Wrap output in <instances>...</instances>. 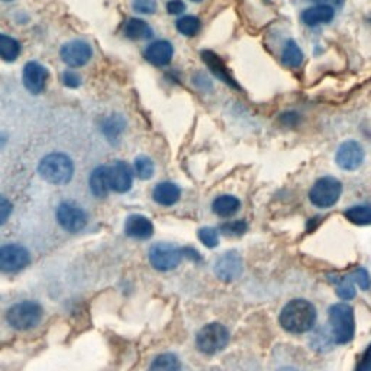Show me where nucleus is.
Wrapping results in <instances>:
<instances>
[{"instance_id": "nucleus-1", "label": "nucleus", "mask_w": 371, "mask_h": 371, "mask_svg": "<svg viewBox=\"0 0 371 371\" xmlns=\"http://www.w3.org/2000/svg\"><path fill=\"white\" fill-rule=\"evenodd\" d=\"M316 311L313 305L303 299L289 302L280 313V325L291 333H303L313 328Z\"/></svg>"}, {"instance_id": "nucleus-2", "label": "nucleus", "mask_w": 371, "mask_h": 371, "mask_svg": "<svg viewBox=\"0 0 371 371\" xmlns=\"http://www.w3.org/2000/svg\"><path fill=\"white\" fill-rule=\"evenodd\" d=\"M38 173L51 184H65L72 178L74 164L65 154L53 153L40 161Z\"/></svg>"}, {"instance_id": "nucleus-3", "label": "nucleus", "mask_w": 371, "mask_h": 371, "mask_svg": "<svg viewBox=\"0 0 371 371\" xmlns=\"http://www.w3.org/2000/svg\"><path fill=\"white\" fill-rule=\"evenodd\" d=\"M332 337L337 344H347L354 338V311L347 303H337L329 309Z\"/></svg>"}, {"instance_id": "nucleus-4", "label": "nucleus", "mask_w": 371, "mask_h": 371, "mask_svg": "<svg viewBox=\"0 0 371 371\" xmlns=\"http://www.w3.org/2000/svg\"><path fill=\"white\" fill-rule=\"evenodd\" d=\"M41 318L43 308L38 302L33 301H23L21 303L14 305L6 315L8 323L18 330H26L36 326Z\"/></svg>"}, {"instance_id": "nucleus-5", "label": "nucleus", "mask_w": 371, "mask_h": 371, "mask_svg": "<svg viewBox=\"0 0 371 371\" xmlns=\"http://www.w3.org/2000/svg\"><path fill=\"white\" fill-rule=\"evenodd\" d=\"M228 343H230L228 329L224 325L216 322L203 326L196 337L198 348L208 355H213L222 351L228 345Z\"/></svg>"}, {"instance_id": "nucleus-6", "label": "nucleus", "mask_w": 371, "mask_h": 371, "mask_svg": "<svg viewBox=\"0 0 371 371\" xmlns=\"http://www.w3.org/2000/svg\"><path fill=\"white\" fill-rule=\"evenodd\" d=\"M343 193V184L335 177H322L319 178L309 192L311 202L318 208H330L340 200Z\"/></svg>"}, {"instance_id": "nucleus-7", "label": "nucleus", "mask_w": 371, "mask_h": 371, "mask_svg": "<svg viewBox=\"0 0 371 371\" xmlns=\"http://www.w3.org/2000/svg\"><path fill=\"white\" fill-rule=\"evenodd\" d=\"M186 257V248H178L171 244H157L150 249V262L153 267L161 271L176 269Z\"/></svg>"}, {"instance_id": "nucleus-8", "label": "nucleus", "mask_w": 371, "mask_h": 371, "mask_svg": "<svg viewBox=\"0 0 371 371\" xmlns=\"http://www.w3.org/2000/svg\"><path fill=\"white\" fill-rule=\"evenodd\" d=\"M31 263L29 251L19 244H8L0 247V271L16 273Z\"/></svg>"}, {"instance_id": "nucleus-9", "label": "nucleus", "mask_w": 371, "mask_h": 371, "mask_svg": "<svg viewBox=\"0 0 371 371\" xmlns=\"http://www.w3.org/2000/svg\"><path fill=\"white\" fill-rule=\"evenodd\" d=\"M57 220L65 231L79 232L86 227L87 216L80 206L64 202L57 209Z\"/></svg>"}, {"instance_id": "nucleus-10", "label": "nucleus", "mask_w": 371, "mask_h": 371, "mask_svg": "<svg viewBox=\"0 0 371 371\" xmlns=\"http://www.w3.org/2000/svg\"><path fill=\"white\" fill-rule=\"evenodd\" d=\"M92 47L82 40H74L70 41L67 44H64L61 47L60 55L61 60L72 68H77V67H83L89 63V60L92 58Z\"/></svg>"}, {"instance_id": "nucleus-11", "label": "nucleus", "mask_w": 371, "mask_h": 371, "mask_svg": "<svg viewBox=\"0 0 371 371\" xmlns=\"http://www.w3.org/2000/svg\"><path fill=\"white\" fill-rule=\"evenodd\" d=\"M50 72L45 65L36 63V61H29L26 63L22 74V80L25 89L32 93V95H40L44 92L47 80H48Z\"/></svg>"}, {"instance_id": "nucleus-12", "label": "nucleus", "mask_w": 371, "mask_h": 371, "mask_svg": "<svg viewBox=\"0 0 371 371\" xmlns=\"http://www.w3.org/2000/svg\"><path fill=\"white\" fill-rule=\"evenodd\" d=\"M335 161L343 170H347V171L357 170L364 161L362 145L357 141H345L338 148Z\"/></svg>"}, {"instance_id": "nucleus-13", "label": "nucleus", "mask_w": 371, "mask_h": 371, "mask_svg": "<svg viewBox=\"0 0 371 371\" xmlns=\"http://www.w3.org/2000/svg\"><path fill=\"white\" fill-rule=\"evenodd\" d=\"M215 273L220 280L231 281L241 276L242 273V259L235 251H230L222 255L215 266Z\"/></svg>"}, {"instance_id": "nucleus-14", "label": "nucleus", "mask_w": 371, "mask_h": 371, "mask_svg": "<svg viewBox=\"0 0 371 371\" xmlns=\"http://www.w3.org/2000/svg\"><path fill=\"white\" fill-rule=\"evenodd\" d=\"M132 180L134 171L127 163L117 161L114 166L109 167L110 190L117 193H125L132 188Z\"/></svg>"}, {"instance_id": "nucleus-15", "label": "nucleus", "mask_w": 371, "mask_h": 371, "mask_svg": "<svg viewBox=\"0 0 371 371\" xmlns=\"http://www.w3.org/2000/svg\"><path fill=\"white\" fill-rule=\"evenodd\" d=\"M154 232L151 220L142 215H132L127 219L125 234L136 240H148Z\"/></svg>"}, {"instance_id": "nucleus-16", "label": "nucleus", "mask_w": 371, "mask_h": 371, "mask_svg": "<svg viewBox=\"0 0 371 371\" xmlns=\"http://www.w3.org/2000/svg\"><path fill=\"white\" fill-rule=\"evenodd\" d=\"M173 53H174L173 45L166 40H160V41H154L153 44L146 47L145 58L154 65L163 67L170 64L173 58Z\"/></svg>"}, {"instance_id": "nucleus-17", "label": "nucleus", "mask_w": 371, "mask_h": 371, "mask_svg": "<svg viewBox=\"0 0 371 371\" xmlns=\"http://www.w3.org/2000/svg\"><path fill=\"white\" fill-rule=\"evenodd\" d=\"M202 60L208 64V67L210 68V71L215 74L217 79H220L222 82H225L227 85H230L234 89H240V86L237 85V82L234 80V77L230 74V70L227 68L225 63L222 61L215 53L203 51L202 53Z\"/></svg>"}, {"instance_id": "nucleus-18", "label": "nucleus", "mask_w": 371, "mask_h": 371, "mask_svg": "<svg viewBox=\"0 0 371 371\" xmlns=\"http://www.w3.org/2000/svg\"><path fill=\"white\" fill-rule=\"evenodd\" d=\"M333 16H335V11L329 5H315L312 8H308L302 14V21L308 26H318L322 23H329Z\"/></svg>"}, {"instance_id": "nucleus-19", "label": "nucleus", "mask_w": 371, "mask_h": 371, "mask_svg": "<svg viewBox=\"0 0 371 371\" xmlns=\"http://www.w3.org/2000/svg\"><path fill=\"white\" fill-rule=\"evenodd\" d=\"M180 195H181L180 188L171 181H164L157 184L153 192L154 200L161 206H173L174 203L178 202Z\"/></svg>"}, {"instance_id": "nucleus-20", "label": "nucleus", "mask_w": 371, "mask_h": 371, "mask_svg": "<svg viewBox=\"0 0 371 371\" xmlns=\"http://www.w3.org/2000/svg\"><path fill=\"white\" fill-rule=\"evenodd\" d=\"M90 190L96 198H106L110 192V183H109V167L100 166L95 168L89 178Z\"/></svg>"}, {"instance_id": "nucleus-21", "label": "nucleus", "mask_w": 371, "mask_h": 371, "mask_svg": "<svg viewBox=\"0 0 371 371\" xmlns=\"http://www.w3.org/2000/svg\"><path fill=\"white\" fill-rule=\"evenodd\" d=\"M240 208H241L240 199L235 196H231V195L219 196L212 203L213 212L220 217H230V216L235 215L240 210Z\"/></svg>"}, {"instance_id": "nucleus-22", "label": "nucleus", "mask_w": 371, "mask_h": 371, "mask_svg": "<svg viewBox=\"0 0 371 371\" xmlns=\"http://www.w3.org/2000/svg\"><path fill=\"white\" fill-rule=\"evenodd\" d=\"M125 35L129 40H146L153 36V29L145 21L132 18L125 23Z\"/></svg>"}, {"instance_id": "nucleus-23", "label": "nucleus", "mask_w": 371, "mask_h": 371, "mask_svg": "<svg viewBox=\"0 0 371 371\" xmlns=\"http://www.w3.org/2000/svg\"><path fill=\"white\" fill-rule=\"evenodd\" d=\"M21 53V44L9 35L0 33V58L5 61H15Z\"/></svg>"}, {"instance_id": "nucleus-24", "label": "nucleus", "mask_w": 371, "mask_h": 371, "mask_svg": "<svg viewBox=\"0 0 371 371\" xmlns=\"http://www.w3.org/2000/svg\"><path fill=\"white\" fill-rule=\"evenodd\" d=\"M281 60L287 67L296 68V67H299L302 64L303 53H302V50L299 48L298 44H296L293 40H289L284 45Z\"/></svg>"}, {"instance_id": "nucleus-25", "label": "nucleus", "mask_w": 371, "mask_h": 371, "mask_svg": "<svg viewBox=\"0 0 371 371\" xmlns=\"http://www.w3.org/2000/svg\"><path fill=\"white\" fill-rule=\"evenodd\" d=\"M345 217L355 225H371V206H353L345 210Z\"/></svg>"}, {"instance_id": "nucleus-26", "label": "nucleus", "mask_w": 371, "mask_h": 371, "mask_svg": "<svg viewBox=\"0 0 371 371\" xmlns=\"http://www.w3.org/2000/svg\"><path fill=\"white\" fill-rule=\"evenodd\" d=\"M150 371H181V365H180L178 358L174 354L167 353V354L158 355L153 361Z\"/></svg>"}, {"instance_id": "nucleus-27", "label": "nucleus", "mask_w": 371, "mask_h": 371, "mask_svg": "<svg viewBox=\"0 0 371 371\" xmlns=\"http://www.w3.org/2000/svg\"><path fill=\"white\" fill-rule=\"evenodd\" d=\"M177 26V31L186 36H195L199 33L200 31V19L196 18V16H192V15H188V16H183L177 21L176 23Z\"/></svg>"}, {"instance_id": "nucleus-28", "label": "nucleus", "mask_w": 371, "mask_h": 371, "mask_svg": "<svg viewBox=\"0 0 371 371\" xmlns=\"http://www.w3.org/2000/svg\"><path fill=\"white\" fill-rule=\"evenodd\" d=\"M134 167H135L136 176H138L141 180L151 178L153 174H154V163H153V160H151L150 157L139 156V157L135 160Z\"/></svg>"}, {"instance_id": "nucleus-29", "label": "nucleus", "mask_w": 371, "mask_h": 371, "mask_svg": "<svg viewBox=\"0 0 371 371\" xmlns=\"http://www.w3.org/2000/svg\"><path fill=\"white\" fill-rule=\"evenodd\" d=\"M335 286H337V293L341 299L344 301H350L355 296V287H354V280L350 276L345 277H338L335 280Z\"/></svg>"}, {"instance_id": "nucleus-30", "label": "nucleus", "mask_w": 371, "mask_h": 371, "mask_svg": "<svg viewBox=\"0 0 371 371\" xmlns=\"http://www.w3.org/2000/svg\"><path fill=\"white\" fill-rule=\"evenodd\" d=\"M103 131L107 135V138H117L124 131V121L118 118V115L109 118L103 125Z\"/></svg>"}, {"instance_id": "nucleus-31", "label": "nucleus", "mask_w": 371, "mask_h": 371, "mask_svg": "<svg viewBox=\"0 0 371 371\" xmlns=\"http://www.w3.org/2000/svg\"><path fill=\"white\" fill-rule=\"evenodd\" d=\"M247 224L245 220H234V222H227L220 227V231L227 235H242L247 231Z\"/></svg>"}, {"instance_id": "nucleus-32", "label": "nucleus", "mask_w": 371, "mask_h": 371, "mask_svg": "<svg viewBox=\"0 0 371 371\" xmlns=\"http://www.w3.org/2000/svg\"><path fill=\"white\" fill-rule=\"evenodd\" d=\"M199 240L208 247L215 248L219 244V235L215 228H202L199 231Z\"/></svg>"}, {"instance_id": "nucleus-33", "label": "nucleus", "mask_w": 371, "mask_h": 371, "mask_svg": "<svg viewBox=\"0 0 371 371\" xmlns=\"http://www.w3.org/2000/svg\"><path fill=\"white\" fill-rule=\"evenodd\" d=\"M351 277H353L354 283H357L362 290H368V287L371 284V279L365 269H357L355 271L351 273Z\"/></svg>"}, {"instance_id": "nucleus-34", "label": "nucleus", "mask_w": 371, "mask_h": 371, "mask_svg": "<svg viewBox=\"0 0 371 371\" xmlns=\"http://www.w3.org/2000/svg\"><path fill=\"white\" fill-rule=\"evenodd\" d=\"M63 83L70 87V89H77L80 85H82V79L79 74L76 71H71V70H67L64 71L63 74Z\"/></svg>"}, {"instance_id": "nucleus-35", "label": "nucleus", "mask_w": 371, "mask_h": 371, "mask_svg": "<svg viewBox=\"0 0 371 371\" xmlns=\"http://www.w3.org/2000/svg\"><path fill=\"white\" fill-rule=\"evenodd\" d=\"M12 209H14V206H12L11 200L0 195V225H4L5 222L9 219Z\"/></svg>"}, {"instance_id": "nucleus-36", "label": "nucleus", "mask_w": 371, "mask_h": 371, "mask_svg": "<svg viewBox=\"0 0 371 371\" xmlns=\"http://www.w3.org/2000/svg\"><path fill=\"white\" fill-rule=\"evenodd\" d=\"M156 8L154 0H136L134 4V9L139 14H153Z\"/></svg>"}, {"instance_id": "nucleus-37", "label": "nucleus", "mask_w": 371, "mask_h": 371, "mask_svg": "<svg viewBox=\"0 0 371 371\" xmlns=\"http://www.w3.org/2000/svg\"><path fill=\"white\" fill-rule=\"evenodd\" d=\"M355 371H371V345H368L367 350L364 351Z\"/></svg>"}, {"instance_id": "nucleus-38", "label": "nucleus", "mask_w": 371, "mask_h": 371, "mask_svg": "<svg viewBox=\"0 0 371 371\" xmlns=\"http://www.w3.org/2000/svg\"><path fill=\"white\" fill-rule=\"evenodd\" d=\"M166 9L170 15H180L186 11V5H184L183 0H170L167 6H166Z\"/></svg>"}, {"instance_id": "nucleus-39", "label": "nucleus", "mask_w": 371, "mask_h": 371, "mask_svg": "<svg viewBox=\"0 0 371 371\" xmlns=\"http://www.w3.org/2000/svg\"><path fill=\"white\" fill-rule=\"evenodd\" d=\"M279 371H299V370H296V368H290V367H286V368H281V370H279Z\"/></svg>"}, {"instance_id": "nucleus-40", "label": "nucleus", "mask_w": 371, "mask_h": 371, "mask_svg": "<svg viewBox=\"0 0 371 371\" xmlns=\"http://www.w3.org/2000/svg\"><path fill=\"white\" fill-rule=\"evenodd\" d=\"M193 2H202V0H193Z\"/></svg>"}, {"instance_id": "nucleus-41", "label": "nucleus", "mask_w": 371, "mask_h": 371, "mask_svg": "<svg viewBox=\"0 0 371 371\" xmlns=\"http://www.w3.org/2000/svg\"><path fill=\"white\" fill-rule=\"evenodd\" d=\"M316 2H322V0H316ZM335 2H337V0H335Z\"/></svg>"}]
</instances>
